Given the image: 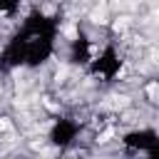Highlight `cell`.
I'll use <instances>...</instances> for the list:
<instances>
[{"mask_svg":"<svg viewBox=\"0 0 159 159\" xmlns=\"http://www.w3.org/2000/svg\"><path fill=\"white\" fill-rule=\"evenodd\" d=\"M112 134H114V129H104V132L99 134V142H109V139H112Z\"/></svg>","mask_w":159,"mask_h":159,"instance_id":"2","label":"cell"},{"mask_svg":"<svg viewBox=\"0 0 159 159\" xmlns=\"http://www.w3.org/2000/svg\"><path fill=\"white\" fill-rule=\"evenodd\" d=\"M127 20H129V17H117V22H114V30H117V32H119V30H124V27H127Z\"/></svg>","mask_w":159,"mask_h":159,"instance_id":"1","label":"cell"},{"mask_svg":"<svg viewBox=\"0 0 159 159\" xmlns=\"http://www.w3.org/2000/svg\"><path fill=\"white\" fill-rule=\"evenodd\" d=\"M10 129V122L7 119H0V132H7Z\"/></svg>","mask_w":159,"mask_h":159,"instance_id":"3","label":"cell"}]
</instances>
